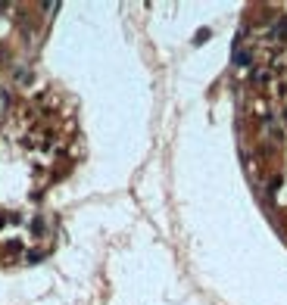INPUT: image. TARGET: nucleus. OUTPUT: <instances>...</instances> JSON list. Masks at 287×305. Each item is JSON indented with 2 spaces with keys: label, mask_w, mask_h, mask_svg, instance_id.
Listing matches in <instances>:
<instances>
[{
  "label": "nucleus",
  "mask_w": 287,
  "mask_h": 305,
  "mask_svg": "<svg viewBox=\"0 0 287 305\" xmlns=\"http://www.w3.org/2000/svg\"><path fill=\"white\" fill-rule=\"evenodd\" d=\"M275 40H287V19H278V25H275Z\"/></svg>",
  "instance_id": "obj_1"
},
{
  "label": "nucleus",
  "mask_w": 287,
  "mask_h": 305,
  "mask_svg": "<svg viewBox=\"0 0 287 305\" xmlns=\"http://www.w3.org/2000/svg\"><path fill=\"white\" fill-rule=\"evenodd\" d=\"M7 103H10V94H4V90H0V116L7 112Z\"/></svg>",
  "instance_id": "obj_2"
}]
</instances>
